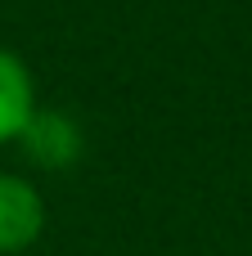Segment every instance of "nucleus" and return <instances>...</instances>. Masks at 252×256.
Here are the masks:
<instances>
[{"instance_id":"nucleus-1","label":"nucleus","mask_w":252,"mask_h":256,"mask_svg":"<svg viewBox=\"0 0 252 256\" xmlns=\"http://www.w3.org/2000/svg\"><path fill=\"white\" fill-rule=\"evenodd\" d=\"M45 234V198L32 180L0 171V256H23Z\"/></svg>"},{"instance_id":"nucleus-2","label":"nucleus","mask_w":252,"mask_h":256,"mask_svg":"<svg viewBox=\"0 0 252 256\" xmlns=\"http://www.w3.org/2000/svg\"><path fill=\"white\" fill-rule=\"evenodd\" d=\"M36 76L32 68L0 45V144H14L27 135L32 117H36Z\"/></svg>"}]
</instances>
